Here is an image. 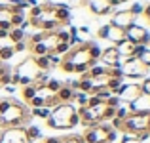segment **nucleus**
Listing matches in <instances>:
<instances>
[{"label":"nucleus","mask_w":150,"mask_h":143,"mask_svg":"<svg viewBox=\"0 0 150 143\" xmlns=\"http://www.w3.org/2000/svg\"><path fill=\"white\" fill-rule=\"evenodd\" d=\"M30 118H33L30 109H27L23 103L10 97L0 99V128L2 130L25 126L30 122Z\"/></svg>","instance_id":"nucleus-1"},{"label":"nucleus","mask_w":150,"mask_h":143,"mask_svg":"<svg viewBox=\"0 0 150 143\" xmlns=\"http://www.w3.org/2000/svg\"><path fill=\"white\" fill-rule=\"evenodd\" d=\"M80 124L78 109L72 103H59L51 109L48 117V126L53 130H70Z\"/></svg>","instance_id":"nucleus-2"},{"label":"nucleus","mask_w":150,"mask_h":143,"mask_svg":"<svg viewBox=\"0 0 150 143\" xmlns=\"http://www.w3.org/2000/svg\"><path fill=\"white\" fill-rule=\"evenodd\" d=\"M118 132H124L125 136H133L137 139L141 136H144V134H150V111H135V113H129L122 120Z\"/></svg>","instance_id":"nucleus-3"},{"label":"nucleus","mask_w":150,"mask_h":143,"mask_svg":"<svg viewBox=\"0 0 150 143\" xmlns=\"http://www.w3.org/2000/svg\"><path fill=\"white\" fill-rule=\"evenodd\" d=\"M118 137V132L106 122H101V124L89 126L86 128V132L82 134V139L86 143H112Z\"/></svg>","instance_id":"nucleus-4"},{"label":"nucleus","mask_w":150,"mask_h":143,"mask_svg":"<svg viewBox=\"0 0 150 143\" xmlns=\"http://www.w3.org/2000/svg\"><path fill=\"white\" fill-rule=\"evenodd\" d=\"M120 73L122 77L129 78H144L148 77V67L137 57H127L124 63H120Z\"/></svg>","instance_id":"nucleus-5"},{"label":"nucleus","mask_w":150,"mask_h":143,"mask_svg":"<svg viewBox=\"0 0 150 143\" xmlns=\"http://www.w3.org/2000/svg\"><path fill=\"white\" fill-rule=\"evenodd\" d=\"M0 143H30L27 137L25 126H17V128H6L0 132Z\"/></svg>","instance_id":"nucleus-6"},{"label":"nucleus","mask_w":150,"mask_h":143,"mask_svg":"<svg viewBox=\"0 0 150 143\" xmlns=\"http://www.w3.org/2000/svg\"><path fill=\"white\" fill-rule=\"evenodd\" d=\"M125 40H129L133 46H139V44L146 46L148 42H150V34H148V31L144 29V27L131 25L127 31H125Z\"/></svg>","instance_id":"nucleus-7"},{"label":"nucleus","mask_w":150,"mask_h":143,"mask_svg":"<svg viewBox=\"0 0 150 143\" xmlns=\"http://www.w3.org/2000/svg\"><path fill=\"white\" fill-rule=\"evenodd\" d=\"M110 25L118 27V29H122V31H127L131 25H135V15H133L129 10H120V11H116V14L112 15Z\"/></svg>","instance_id":"nucleus-8"},{"label":"nucleus","mask_w":150,"mask_h":143,"mask_svg":"<svg viewBox=\"0 0 150 143\" xmlns=\"http://www.w3.org/2000/svg\"><path fill=\"white\" fill-rule=\"evenodd\" d=\"M141 86L139 84H122L120 90H118L116 97L120 99V101H125V103H133L135 99L141 97Z\"/></svg>","instance_id":"nucleus-9"},{"label":"nucleus","mask_w":150,"mask_h":143,"mask_svg":"<svg viewBox=\"0 0 150 143\" xmlns=\"http://www.w3.org/2000/svg\"><path fill=\"white\" fill-rule=\"evenodd\" d=\"M99 61H101L105 67L112 69V67H118V65L122 63V57H120V54H118L116 48L110 46V48H106V50L101 51V59H99Z\"/></svg>","instance_id":"nucleus-10"},{"label":"nucleus","mask_w":150,"mask_h":143,"mask_svg":"<svg viewBox=\"0 0 150 143\" xmlns=\"http://www.w3.org/2000/svg\"><path fill=\"white\" fill-rule=\"evenodd\" d=\"M86 4L89 6V10H91L95 15H106V14H110V11L114 10V8L110 6L108 0H86Z\"/></svg>","instance_id":"nucleus-11"},{"label":"nucleus","mask_w":150,"mask_h":143,"mask_svg":"<svg viewBox=\"0 0 150 143\" xmlns=\"http://www.w3.org/2000/svg\"><path fill=\"white\" fill-rule=\"evenodd\" d=\"M105 38L106 40H110V42H114V44H120L122 40H125V31H122V29H118V27H114V25H106V34H105Z\"/></svg>","instance_id":"nucleus-12"},{"label":"nucleus","mask_w":150,"mask_h":143,"mask_svg":"<svg viewBox=\"0 0 150 143\" xmlns=\"http://www.w3.org/2000/svg\"><path fill=\"white\" fill-rule=\"evenodd\" d=\"M74 95H76V92H74L70 86L63 84L61 88L57 90L55 97H57V101H59V103H72V101H74Z\"/></svg>","instance_id":"nucleus-13"},{"label":"nucleus","mask_w":150,"mask_h":143,"mask_svg":"<svg viewBox=\"0 0 150 143\" xmlns=\"http://www.w3.org/2000/svg\"><path fill=\"white\" fill-rule=\"evenodd\" d=\"M118 50V54H120V57H133V44L129 40H122L120 44H116L114 46Z\"/></svg>","instance_id":"nucleus-14"},{"label":"nucleus","mask_w":150,"mask_h":143,"mask_svg":"<svg viewBox=\"0 0 150 143\" xmlns=\"http://www.w3.org/2000/svg\"><path fill=\"white\" fill-rule=\"evenodd\" d=\"M8 38H10V44H17V42L27 40V34H25V31H23V29L13 27V29L10 31V34H8Z\"/></svg>","instance_id":"nucleus-15"},{"label":"nucleus","mask_w":150,"mask_h":143,"mask_svg":"<svg viewBox=\"0 0 150 143\" xmlns=\"http://www.w3.org/2000/svg\"><path fill=\"white\" fill-rule=\"evenodd\" d=\"M15 55V51H13V46L11 44H8V46H4L2 50H0V63H6V61H10L11 57Z\"/></svg>","instance_id":"nucleus-16"},{"label":"nucleus","mask_w":150,"mask_h":143,"mask_svg":"<svg viewBox=\"0 0 150 143\" xmlns=\"http://www.w3.org/2000/svg\"><path fill=\"white\" fill-rule=\"evenodd\" d=\"M25 132H27V137H29V141L33 143V141H36L38 137L42 136L40 134V130L36 128V126H25Z\"/></svg>","instance_id":"nucleus-17"},{"label":"nucleus","mask_w":150,"mask_h":143,"mask_svg":"<svg viewBox=\"0 0 150 143\" xmlns=\"http://www.w3.org/2000/svg\"><path fill=\"white\" fill-rule=\"evenodd\" d=\"M36 95V88H34V84H29V86H23V99H25L27 103L30 101V99Z\"/></svg>","instance_id":"nucleus-18"},{"label":"nucleus","mask_w":150,"mask_h":143,"mask_svg":"<svg viewBox=\"0 0 150 143\" xmlns=\"http://www.w3.org/2000/svg\"><path fill=\"white\" fill-rule=\"evenodd\" d=\"M50 113H51V109H48V107H40V109H30V114H33V117L46 118V120H48Z\"/></svg>","instance_id":"nucleus-19"},{"label":"nucleus","mask_w":150,"mask_h":143,"mask_svg":"<svg viewBox=\"0 0 150 143\" xmlns=\"http://www.w3.org/2000/svg\"><path fill=\"white\" fill-rule=\"evenodd\" d=\"M57 143H86L82 139V136H65V137H57Z\"/></svg>","instance_id":"nucleus-20"},{"label":"nucleus","mask_w":150,"mask_h":143,"mask_svg":"<svg viewBox=\"0 0 150 143\" xmlns=\"http://www.w3.org/2000/svg\"><path fill=\"white\" fill-rule=\"evenodd\" d=\"M63 86V82L61 80H55V78H50L48 82H46V88L50 90V92H53V94H57V90Z\"/></svg>","instance_id":"nucleus-21"},{"label":"nucleus","mask_w":150,"mask_h":143,"mask_svg":"<svg viewBox=\"0 0 150 143\" xmlns=\"http://www.w3.org/2000/svg\"><path fill=\"white\" fill-rule=\"evenodd\" d=\"M70 51V46H69V42H59L57 48H55V51H51V54H57V55H67Z\"/></svg>","instance_id":"nucleus-22"},{"label":"nucleus","mask_w":150,"mask_h":143,"mask_svg":"<svg viewBox=\"0 0 150 143\" xmlns=\"http://www.w3.org/2000/svg\"><path fill=\"white\" fill-rule=\"evenodd\" d=\"M141 94H143V95H148V97H150V77H144L143 78V82H141Z\"/></svg>","instance_id":"nucleus-23"},{"label":"nucleus","mask_w":150,"mask_h":143,"mask_svg":"<svg viewBox=\"0 0 150 143\" xmlns=\"http://www.w3.org/2000/svg\"><path fill=\"white\" fill-rule=\"evenodd\" d=\"M129 11H131V14L133 15H135V17H137V15H139V14H143V4H133V6L131 8H129Z\"/></svg>","instance_id":"nucleus-24"},{"label":"nucleus","mask_w":150,"mask_h":143,"mask_svg":"<svg viewBox=\"0 0 150 143\" xmlns=\"http://www.w3.org/2000/svg\"><path fill=\"white\" fill-rule=\"evenodd\" d=\"M139 59H141V61H143V63H144L146 67H150V50H148V48H146V51H144V54L141 55Z\"/></svg>","instance_id":"nucleus-25"},{"label":"nucleus","mask_w":150,"mask_h":143,"mask_svg":"<svg viewBox=\"0 0 150 143\" xmlns=\"http://www.w3.org/2000/svg\"><path fill=\"white\" fill-rule=\"evenodd\" d=\"M61 69L65 71V73H74V67L70 65L69 61H65V59H63V63H61Z\"/></svg>","instance_id":"nucleus-26"},{"label":"nucleus","mask_w":150,"mask_h":143,"mask_svg":"<svg viewBox=\"0 0 150 143\" xmlns=\"http://www.w3.org/2000/svg\"><path fill=\"white\" fill-rule=\"evenodd\" d=\"M11 46H13V51H23V50H27V40L17 42V44H11Z\"/></svg>","instance_id":"nucleus-27"},{"label":"nucleus","mask_w":150,"mask_h":143,"mask_svg":"<svg viewBox=\"0 0 150 143\" xmlns=\"http://www.w3.org/2000/svg\"><path fill=\"white\" fill-rule=\"evenodd\" d=\"M120 143H141L137 137H133V136H124V139H122Z\"/></svg>","instance_id":"nucleus-28"},{"label":"nucleus","mask_w":150,"mask_h":143,"mask_svg":"<svg viewBox=\"0 0 150 143\" xmlns=\"http://www.w3.org/2000/svg\"><path fill=\"white\" fill-rule=\"evenodd\" d=\"M143 15L150 21V4H146V6H143Z\"/></svg>","instance_id":"nucleus-29"},{"label":"nucleus","mask_w":150,"mask_h":143,"mask_svg":"<svg viewBox=\"0 0 150 143\" xmlns=\"http://www.w3.org/2000/svg\"><path fill=\"white\" fill-rule=\"evenodd\" d=\"M108 2H110V6H118V4H124V2H129V0H108Z\"/></svg>","instance_id":"nucleus-30"},{"label":"nucleus","mask_w":150,"mask_h":143,"mask_svg":"<svg viewBox=\"0 0 150 143\" xmlns=\"http://www.w3.org/2000/svg\"><path fill=\"white\" fill-rule=\"evenodd\" d=\"M148 44H150V42H148Z\"/></svg>","instance_id":"nucleus-31"}]
</instances>
